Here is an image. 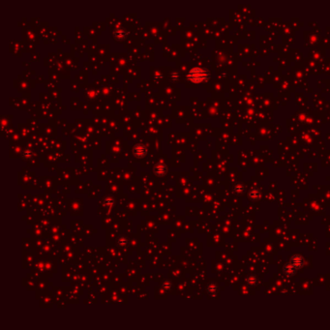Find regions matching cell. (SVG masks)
<instances>
[{"label": "cell", "instance_id": "obj_1", "mask_svg": "<svg viewBox=\"0 0 330 330\" xmlns=\"http://www.w3.org/2000/svg\"><path fill=\"white\" fill-rule=\"evenodd\" d=\"M206 76H207V73L205 70H203L201 68H193L189 72L188 78L195 82H200L203 80H205Z\"/></svg>", "mask_w": 330, "mask_h": 330}]
</instances>
